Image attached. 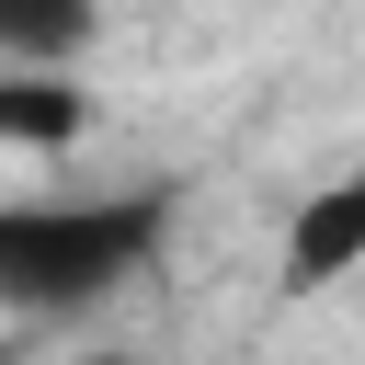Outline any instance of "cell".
<instances>
[{
    "label": "cell",
    "instance_id": "cell-1",
    "mask_svg": "<svg viewBox=\"0 0 365 365\" xmlns=\"http://www.w3.org/2000/svg\"><path fill=\"white\" fill-rule=\"evenodd\" d=\"M171 182H114V194H0V308L11 319H80L125 297L160 240H171Z\"/></svg>",
    "mask_w": 365,
    "mask_h": 365
},
{
    "label": "cell",
    "instance_id": "cell-2",
    "mask_svg": "<svg viewBox=\"0 0 365 365\" xmlns=\"http://www.w3.org/2000/svg\"><path fill=\"white\" fill-rule=\"evenodd\" d=\"M342 274H365V160L308 182L285 205V240H274V285L285 297H331Z\"/></svg>",
    "mask_w": 365,
    "mask_h": 365
},
{
    "label": "cell",
    "instance_id": "cell-3",
    "mask_svg": "<svg viewBox=\"0 0 365 365\" xmlns=\"http://www.w3.org/2000/svg\"><path fill=\"white\" fill-rule=\"evenodd\" d=\"M80 137H91V91H80V68H0V148L57 160V148H80Z\"/></svg>",
    "mask_w": 365,
    "mask_h": 365
},
{
    "label": "cell",
    "instance_id": "cell-4",
    "mask_svg": "<svg viewBox=\"0 0 365 365\" xmlns=\"http://www.w3.org/2000/svg\"><path fill=\"white\" fill-rule=\"evenodd\" d=\"M103 34V0H0V68H68Z\"/></svg>",
    "mask_w": 365,
    "mask_h": 365
},
{
    "label": "cell",
    "instance_id": "cell-5",
    "mask_svg": "<svg viewBox=\"0 0 365 365\" xmlns=\"http://www.w3.org/2000/svg\"><path fill=\"white\" fill-rule=\"evenodd\" d=\"M68 365H137V354H68Z\"/></svg>",
    "mask_w": 365,
    "mask_h": 365
}]
</instances>
